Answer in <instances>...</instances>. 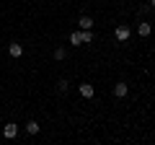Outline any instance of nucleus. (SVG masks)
Instances as JSON below:
<instances>
[{
  "label": "nucleus",
  "instance_id": "20e7f679",
  "mask_svg": "<svg viewBox=\"0 0 155 145\" xmlns=\"http://www.w3.org/2000/svg\"><path fill=\"white\" fill-rule=\"evenodd\" d=\"M127 93H129V86L124 83V80H119V83L114 86V96H116V99H124Z\"/></svg>",
  "mask_w": 155,
  "mask_h": 145
},
{
  "label": "nucleus",
  "instance_id": "7ed1b4c3",
  "mask_svg": "<svg viewBox=\"0 0 155 145\" xmlns=\"http://www.w3.org/2000/svg\"><path fill=\"white\" fill-rule=\"evenodd\" d=\"M3 137H5V140H13V137H18V124L8 122L5 127H3Z\"/></svg>",
  "mask_w": 155,
  "mask_h": 145
},
{
  "label": "nucleus",
  "instance_id": "39448f33",
  "mask_svg": "<svg viewBox=\"0 0 155 145\" xmlns=\"http://www.w3.org/2000/svg\"><path fill=\"white\" fill-rule=\"evenodd\" d=\"M78 91H80L83 99H93V93H96V88H93L91 83H80V86H78Z\"/></svg>",
  "mask_w": 155,
  "mask_h": 145
},
{
  "label": "nucleus",
  "instance_id": "9d476101",
  "mask_svg": "<svg viewBox=\"0 0 155 145\" xmlns=\"http://www.w3.org/2000/svg\"><path fill=\"white\" fill-rule=\"evenodd\" d=\"M70 44H72V47H80V44H83V39H80V31H72V34H70Z\"/></svg>",
  "mask_w": 155,
  "mask_h": 145
},
{
  "label": "nucleus",
  "instance_id": "f8f14e48",
  "mask_svg": "<svg viewBox=\"0 0 155 145\" xmlns=\"http://www.w3.org/2000/svg\"><path fill=\"white\" fill-rule=\"evenodd\" d=\"M67 88H70V83H67L65 78H62V80H57V91H60V93H67Z\"/></svg>",
  "mask_w": 155,
  "mask_h": 145
},
{
  "label": "nucleus",
  "instance_id": "6e6552de",
  "mask_svg": "<svg viewBox=\"0 0 155 145\" xmlns=\"http://www.w3.org/2000/svg\"><path fill=\"white\" fill-rule=\"evenodd\" d=\"M80 39H83V44H93V31H91V29H80Z\"/></svg>",
  "mask_w": 155,
  "mask_h": 145
},
{
  "label": "nucleus",
  "instance_id": "ddd939ff",
  "mask_svg": "<svg viewBox=\"0 0 155 145\" xmlns=\"http://www.w3.org/2000/svg\"><path fill=\"white\" fill-rule=\"evenodd\" d=\"M147 11H150V3H145V5H140V16H145Z\"/></svg>",
  "mask_w": 155,
  "mask_h": 145
},
{
  "label": "nucleus",
  "instance_id": "423d86ee",
  "mask_svg": "<svg viewBox=\"0 0 155 145\" xmlns=\"http://www.w3.org/2000/svg\"><path fill=\"white\" fill-rule=\"evenodd\" d=\"M8 55H11V57H21L23 55V47L18 44V42H11V44H8Z\"/></svg>",
  "mask_w": 155,
  "mask_h": 145
},
{
  "label": "nucleus",
  "instance_id": "f03ea898",
  "mask_svg": "<svg viewBox=\"0 0 155 145\" xmlns=\"http://www.w3.org/2000/svg\"><path fill=\"white\" fill-rule=\"evenodd\" d=\"M137 34L142 36V39H147L150 34H153V23H150V21H140L137 23Z\"/></svg>",
  "mask_w": 155,
  "mask_h": 145
},
{
  "label": "nucleus",
  "instance_id": "f257e3e1",
  "mask_svg": "<svg viewBox=\"0 0 155 145\" xmlns=\"http://www.w3.org/2000/svg\"><path fill=\"white\" fill-rule=\"evenodd\" d=\"M129 34H132V31H129V26H124V23L114 29V36H116V42H127V39H129Z\"/></svg>",
  "mask_w": 155,
  "mask_h": 145
},
{
  "label": "nucleus",
  "instance_id": "1a4fd4ad",
  "mask_svg": "<svg viewBox=\"0 0 155 145\" xmlns=\"http://www.w3.org/2000/svg\"><path fill=\"white\" fill-rule=\"evenodd\" d=\"M39 130H41V127H39V122H34V119H31V122H26V132L28 135H39Z\"/></svg>",
  "mask_w": 155,
  "mask_h": 145
},
{
  "label": "nucleus",
  "instance_id": "4468645a",
  "mask_svg": "<svg viewBox=\"0 0 155 145\" xmlns=\"http://www.w3.org/2000/svg\"><path fill=\"white\" fill-rule=\"evenodd\" d=\"M150 8H155V0H150Z\"/></svg>",
  "mask_w": 155,
  "mask_h": 145
},
{
  "label": "nucleus",
  "instance_id": "9b49d317",
  "mask_svg": "<svg viewBox=\"0 0 155 145\" xmlns=\"http://www.w3.org/2000/svg\"><path fill=\"white\" fill-rule=\"evenodd\" d=\"M65 57H67V49H65V47H57V49H54V60L60 62V60H65Z\"/></svg>",
  "mask_w": 155,
  "mask_h": 145
},
{
  "label": "nucleus",
  "instance_id": "0eeeda50",
  "mask_svg": "<svg viewBox=\"0 0 155 145\" xmlns=\"http://www.w3.org/2000/svg\"><path fill=\"white\" fill-rule=\"evenodd\" d=\"M78 26L83 29V31H85V29H93V18H91V16H80V18H78Z\"/></svg>",
  "mask_w": 155,
  "mask_h": 145
}]
</instances>
